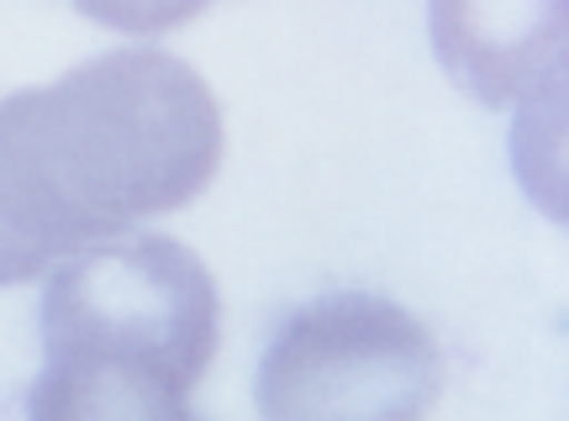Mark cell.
Wrapping results in <instances>:
<instances>
[{
    "label": "cell",
    "mask_w": 569,
    "mask_h": 421,
    "mask_svg": "<svg viewBox=\"0 0 569 421\" xmlns=\"http://www.w3.org/2000/svg\"><path fill=\"white\" fill-rule=\"evenodd\" d=\"M222 148V106L201 69L148 42L0 96V169L59 259L190 206L217 180Z\"/></svg>",
    "instance_id": "6da1fadb"
},
{
    "label": "cell",
    "mask_w": 569,
    "mask_h": 421,
    "mask_svg": "<svg viewBox=\"0 0 569 421\" xmlns=\"http://www.w3.org/2000/svg\"><path fill=\"white\" fill-rule=\"evenodd\" d=\"M222 342V290L180 238L117 232L42 274L38 421H180Z\"/></svg>",
    "instance_id": "7a4b0ae2"
},
{
    "label": "cell",
    "mask_w": 569,
    "mask_h": 421,
    "mask_svg": "<svg viewBox=\"0 0 569 421\" xmlns=\"http://www.w3.org/2000/svg\"><path fill=\"white\" fill-rule=\"evenodd\" d=\"M443 348L407 305L332 290L274 327L253 405L269 421H411L443 401Z\"/></svg>",
    "instance_id": "3957f363"
},
{
    "label": "cell",
    "mask_w": 569,
    "mask_h": 421,
    "mask_svg": "<svg viewBox=\"0 0 569 421\" xmlns=\"http://www.w3.org/2000/svg\"><path fill=\"white\" fill-rule=\"evenodd\" d=\"M569 0H427V42L448 84L490 111H517L565 84Z\"/></svg>",
    "instance_id": "277c9868"
},
{
    "label": "cell",
    "mask_w": 569,
    "mask_h": 421,
    "mask_svg": "<svg viewBox=\"0 0 569 421\" xmlns=\"http://www.w3.org/2000/svg\"><path fill=\"white\" fill-rule=\"evenodd\" d=\"M511 174L522 180V190L538 201L543 217L565 221V84H549L517 106Z\"/></svg>",
    "instance_id": "5b68a950"
},
{
    "label": "cell",
    "mask_w": 569,
    "mask_h": 421,
    "mask_svg": "<svg viewBox=\"0 0 569 421\" xmlns=\"http://www.w3.org/2000/svg\"><path fill=\"white\" fill-rule=\"evenodd\" d=\"M53 263H63V259L53 253V242L38 232V221L27 217L21 196L11 190L6 169H0V290L42 280Z\"/></svg>",
    "instance_id": "8992f818"
},
{
    "label": "cell",
    "mask_w": 569,
    "mask_h": 421,
    "mask_svg": "<svg viewBox=\"0 0 569 421\" xmlns=\"http://www.w3.org/2000/svg\"><path fill=\"white\" fill-rule=\"evenodd\" d=\"M84 21H96L117 38L132 42H153L163 32H174L184 21H196L211 0H69Z\"/></svg>",
    "instance_id": "52a82bcc"
}]
</instances>
